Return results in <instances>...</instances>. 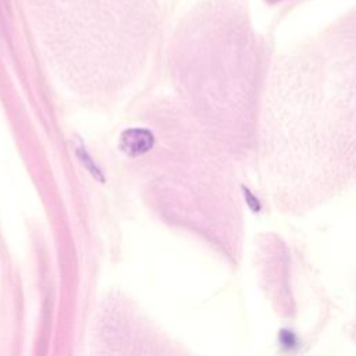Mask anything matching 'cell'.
Instances as JSON below:
<instances>
[{"label": "cell", "instance_id": "6da1fadb", "mask_svg": "<svg viewBox=\"0 0 356 356\" xmlns=\"http://www.w3.org/2000/svg\"><path fill=\"white\" fill-rule=\"evenodd\" d=\"M153 145V135L143 128H131L122 132L120 138L121 149L129 156H139L147 152Z\"/></svg>", "mask_w": 356, "mask_h": 356}]
</instances>
